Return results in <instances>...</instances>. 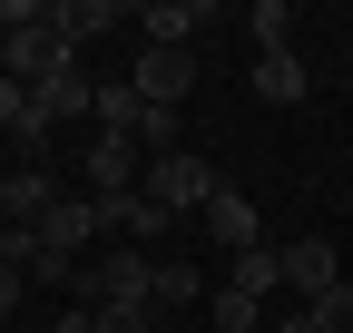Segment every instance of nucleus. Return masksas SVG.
Segmentation results:
<instances>
[{
	"label": "nucleus",
	"mask_w": 353,
	"mask_h": 333,
	"mask_svg": "<svg viewBox=\"0 0 353 333\" xmlns=\"http://www.w3.org/2000/svg\"><path fill=\"white\" fill-rule=\"evenodd\" d=\"M79 304H157V255L118 245L108 265H79Z\"/></svg>",
	"instance_id": "1"
},
{
	"label": "nucleus",
	"mask_w": 353,
	"mask_h": 333,
	"mask_svg": "<svg viewBox=\"0 0 353 333\" xmlns=\"http://www.w3.org/2000/svg\"><path fill=\"white\" fill-rule=\"evenodd\" d=\"M226 186L216 166L196 157V147H176V157H148V196L167 206V216H206V196Z\"/></svg>",
	"instance_id": "2"
},
{
	"label": "nucleus",
	"mask_w": 353,
	"mask_h": 333,
	"mask_svg": "<svg viewBox=\"0 0 353 333\" xmlns=\"http://www.w3.org/2000/svg\"><path fill=\"white\" fill-rule=\"evenodd\" d=\"M88 235H108V226H99V206H88V196H59L50 216H39V235H30V255H20V275H30L39 255H50V265H79V245H88Z\"/></svg>",
	"instance_id": "3"
},
{
	"label": "nucleus",
	"mask_w": 353,
	"mask_h": 333,
	"mask_svg": "<svg viewBox=\"0 0 353 333\" xmlns=\"http://www.w3.org/2000/svg\"><path fill=\"white\" fill-rule=\"evenodd\" d=\"M0 59H10V78H20V89H39L59 59H79V50H69V30H59V0H50V10H39L20 39H0Z\"/></svg>",
	"instance_id": "4"
},
{
	"label": "nucleus",
	"mask_w": 353,
	"mask_h": 333,
	"mask_svg": "<svg viewBox=\"0 0 353 333\" xmlns=\"http://www.w3.org/2000/svg\"><path fill=\"white\" fill-rule=\"evenodd\" d=\"M285 294H294V304H334V294H343L334 235H294V245H285Z\"/></svg>",
	"instance_id": "5"
},
{
	"label": "nucleus",
	"mask_w": 353,
	"mask_h": 333,
	"mask_svg": "<svg viewBox=\"0 0 353 333\" xmlns=\"http://www.w3.org/2000/svg\"><path fill=\"white\" fill-rule=\"evenodd\" d=\"M128 30H138V50H196V30H216V10H196V0H148V10H128Z\"/></svg>",
	"instance_id": "6"
},
{
	"label": "nucleus",
	"mask_w": 353,
	"mask_h": 333,
	"mask_svg": "<svg viewBox=\"0 0 353 333\" xmlns=\"http://www.w3.org/2000/svg\"><path fill=\"white\" fill-rule=\"evenodd\" d=\"M79 177H88V196H138V186H148V166H138V138H88Z\"/></svg>",
	"instance_id": "7"
},
{
	"label": "nucleus",
	"mask_w": 353,
	"mask_h": 333,
	"mask_svg": "<svg viewBox=\"0 0 353 333\" xmlns=\"http://www.w3.org/2000/svg\"><path fill=\"white\" fill-rule=\"evenodd\" d=\"M88 108H99V78H88L79 59H59V69L30 89V118H39V128H59V118H88Z\"/></svg>",
	"instance_id": "8"
},
{
	"label": "nucleus",
	"mask_w": 353,
	"mask_h": 333,
	"mask_svg": "<svg viewBox=\"0 0 353 333\" xmlns=\"http://www.w3.org/2000/svg\"><path fill=\"white\" fill-rule=\"evenodd\" d=\"M128 89H138L148 108H176L196 89V50H138V69H128Z\"/></svg>",
	"instance_id": "9"
},
{
	"label": "nucleus",
	"mask_w": 353,
	"mask_h": 333,
	"mask_svg": "<svg viewBox=\"0 0 353 333\" xmlns=\"http://www.w3.org/2000/svg\"><path fill=\"white\" fill-rule=\"evenodd\" d=\"M206 235L226 245V265H236V255H255V245H265V226H255V196H245V186H216V196H206Z\"/></svg>",
	"instance_id": "10"
},
{
	"label": "nucleus",
	"mask_w": 353,
	"mask_h": 333,
	"mask_svg": "<svg viewBox=\"0 0 353 333\" xmlns=\"http://www.w3.org/2000/svg\"><path fill=\"white\" fill-rule=\"evenodd\" d=\"M59 206V186H50V166H10L0 177V226H30L39 235V216Z\"/></svg>",
	"instance_id": "11"
},
{
	"label": "nucleus",
	"mask_w": 353,
	"mask_h": 333,
	"mask_svg": "<svg viewBox=\"0 0 353 333\" xmlns=\"http://www.w3.org/2000/svg\"><path fill=\"white\" fill-rule=\"evenodd\" d=\"M206 323L216 333H265L275 314H265V294H245V284H216V294H206Z\"/></svg>",
	"instance_id": "12"
},
{
	"label": "nucleus",
	"mask_w": 353,
	"mask_h": 333,
	"mask_svg": "<svg viewBox=\"0 0 353 333\" xmlns=\"http://www.w3.org/2000/svg\"><path fill=\"white\" fill-rule=\"evenodd\" d=\"M304 89H314V78H304L294 50H285V59H255V98H265V108H304Z\"/></svg>",
	"instance_id": "13"
},
{
	"label": "nucleus",
	"mask_w": 353,
	"mask_h": 333,
	"mask_svg": "<svg viewBox=\"0 0 353 333\" xmlns=\"http://www.w3.org/2000/svg\"><path fill=\"white\" fill-rule=\"evenodd\" d=\"M59 30H69V50H88V39L128 30V10H118V0H59Z\"/></svg>",
	"instance_id": "14"
},
{
	"label": "nucleus",
	"mask_w": 353,
	"mask_h": 333,
	"mask_svg": "<svg viewBox=\"0 0 353 333\" xmlns=\"http://www.w3.org/2000/svg\"><path fill=\"white\" fill-rule=\"evenodd\" d=\"M245 39H255V59H285L294 50V10H285V0H255V10H245Z\"/></svg>",
	"instance_id": "15"
},
{
	"label": "nucleus",
	"mask_w": 353,
	"mask_h": 333,
	"mask_svg": "<svg viewBox=\"0 0 353 333\" xmlns=\"http://www.w3.org/2000/svg\"><path fill=\"white\" fill-rule=\"evenodd\" d=\"M226 284H245V294L275 304V294H285V245H255V255H236V265H226Z\"/></svg>",
	"instance_id": "16"
},
{
	"label": "nucleus",
	"mask_w": 353,
	"mask_h": 333,
	"mask_svg": "<svg viewBox=\"0 0 353 333\" xmlns=\"http://www.w3.org/2000/svg\"><path fill=\"white\" fill-rule=\"evenodd\" d=\"M88 118H99V138H138V118H148V98L128 89V78H108V89H99V108H88Z\"/></svg>",
	"instance_id": "17"
},
{
	"label": "nucleus",
	"mask_w": 353,
	"mask_h": 333,
	"mask_svg": "<svg viewBox=\"0 0 353 333\" xmlns=\"http://www.w3.org/2000/svg\"><path fill=\"white\" fill-rule=\"evenodd\" d=\"M196 294H206L196 265H157V304H196Z\"/></svg>",
	"instance_id": "18"
},
{
	"label": "nucleus",
	"mask_w": 353,
	"mask_h": 333,
	"mask_svg": "<svg viewBox=\"0 0 353 333\" xmlns=\"http://www.w3.org/2000/svg\"><path fill=\"white\" fill-rule=\"evenodd\" d=\"M99 333H148V304H99Z\"/></svg>",
	"instance_id": "19"
},
{
	"label": "nucleus",
	"mask_w": 353,
	"mask_h": 333,
	"mask_svg": "<svg viewBox=\"0 0 353 333\" xmlns=\"http://www.w3.org/2000/svg\"><path fill=\"white\" fill-rule=\"evenodd\" d=\"M39 10H50V0H0V39H20V30H30Z\"/></svg>",
	"instance_id": "20"
},
{
	"label": "nucleus",
	"mask_w": 353,
	"mask_h": 333,
	"mask_svg": "<svg viewBox=\"0 0 353 333\" xmlns=\"http://www.w3.org/2000/svg\"><path fill=\"white\" fill-rule=\"evenodd\" d=\"M20 118H30V89H20V78H0V138L20 128Z\"/></svg>",
	"instance_id": "21"
},
{
	"label": "nucleus",
	"mask_w": 353,
	"mask_h": 333,
	"mask_svg": "<svg viewBox=\"0 0 353 333\" xmlns=\"http://www.w3.org/2000/svg\"><path fill=\"white\" fill-rule=\"evenodd\" d=\"M265 333H334V323H324L314 304H294V314H275V323H265Z\"/></svg>",
	"instance_id": "22"
},
{
	"label": "nucleus",
	"mask_w": 353,
	"mask_h": 333,
	"mask_svg": "<svg viewBox=\"0 0 353 333\" xmlns=\"http://www.w3.org/2000/svg\"><path fill=\"white\" fill-rule=\"evenodd\" d=\"M20 284H30L20 265H0V323H10V314H20Z\"/></svg>",
	"instance_id": "23"
},
{
	"label": "nucleus",
	"mask_w": 353,
	"mask_h": 333,
	"mask_svg": "<svg viewBox=\"0 0 353 333\" xmlns=\"http://www.w3.org/2000/svg\"><path fill=\"white\" fill-rule=\"evenodd\" d=\"M0 255H10V235H0Z\"/></svg>",
	"instance_id": "24"
}]
</instances>
